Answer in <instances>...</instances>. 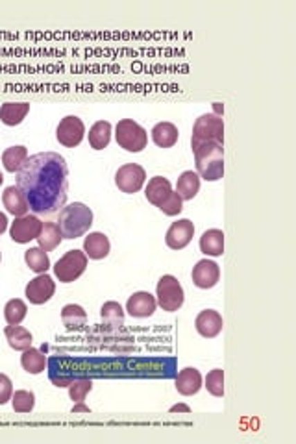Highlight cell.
<instances>
[{"instance_id":"1","label":"cell","mask_w":296,"mask_h":444,"mask_svg":"<svg viewBox=\"0 0 296 444\" xmlns=\"http://www.w3.org/2000/svg\"><path fill=\"white\" fill-rule=\"evenodd\" d=\"M17 187L24 194L34 215H56L67 202V161L58 152H41L30 155L17 172Z\"/></svg>"},{"instance_id":"14","label":"cell","mask_w":296,"mask_h":444,"mask_svg":"<svg viewBox=\"0 0 296 444\" xmlns=\"http://www.w3.org/2000/svg\"><path fill=\"white\" fill-rule=\"evenodd\" d=\"M195 327L196 332L200 333L202 337L206 339H213L217 337L218 333L223 332L224 327V321L223 315L215 309H204L198 313L195 321Z\"/></svg>"},{"instance_id":"15","label":"cell","mask_w":296,"mask_h":444,"mask_svg":"<svg viewBox=\"0 0 296 444\" xmlns=\"http://www.w3.org/2000/svg\"><path fill=\"white\" fill-rule=\"evenodd\" d=\"M157 307L156 298L146 291H139L134 293L126 302V311L128 315L135 316V318H146V316L154 315V311Z\"/></svg>"},{"instance_id":"32","label":"cell","mask_w":296,"mask_h":444,"mask_svg":"<svg viewBox=\"0 0 296 444\" xmlns=\"http://www.w3.org/2000/svg\"><path fill=\"white\" fill-rule=\"evenodd\" d=\"M26 313H28V307L23 300H10L4 307V318H6L8 326H19L26 318Z\"/></svg>"},{"instance_id":"16","label":"cell","mask_w":296,"mask_h":444,"mask_svg":"<svg viewBox=\"0 0 296 444\" xmlns=\"http://www.w3.org/2000/svg\"><path fill=\"white\" fill-rule=\"evenodd\" d=\"M110 250L112 244L104 233L93 232L84 239V252L89 259H104L110 254Z\"/></svg>"},{"instance_id":"31","label":"cell","mask_w":296,"mask_h":444,"mask_svg":"<svg viewBox=\"0 0 296 444\" xmlns=\"http://www.w3.org/2000/svg\"><path fill=\"white\" fill-rule=\"evenodd\" d=\"M62 321L67 327H82L87 322V313L82 305L67 304L62 309Z\"/></svg>"},{"instance_id":"24","label":"cell","mask_w":296,"mask_h":444,"mask_svg":"<svg viewBox=\"0 0 296 444\" xmlns=\"http://www.w3.org/2000/svg\"><path fill=\"white\" fill-rule=\"evenodd\" d=\"M200 191V176L193 171L182 172L176 185V193L182 196V200H193Z\"/></svg>"},{"instance_id":"27","label":"cell","mask_w":296,"mask_h":444,"mask_svg":"<svg viewBox=\"0 0 296 444\" xmlns=\"http://www.w3.org/2000/svg\"><path fill=\"white\" fill-rule=\"evenodd\" d=\"M112 141V124L107 121L95 122L89 130V144L91 148L104 150Z\"/></svg>"},{"instance_id":"22","label":"cell","mask_w":296,"mask_h":444,"mask_svg":"<svg viewBox=\"0 0 296 444\" xmlns=\"http://www.w3.org/2000/svg\"><path fill=\"white\" fill-rule=\"evenodd\" d=\"M200 252L211 257H218L224 254V233L223 230H207L200 237Z\"/></svg>"},{"instance_id":"36","label":"cell","mask_w":296,"mask_h":444,"mask_svg":"<svg viewBox=\"0 0 296 444\" xmlns=\"http://www.w3.org/2000/svg\"><path fill=\"white\" fill-rule=\"evenodd\" d=\"M159 210H162L165 215L176 216L182 213V210H184V200H182V196H180L178 193H174L173 191V193L168 194V198L159 205Z\"/></svg>"},{"instance_id":"19","label":"cell","mask_w":296,"mask_h":444,"mask_svg":"<svg viewBox=\"0 0 296 444\" xmlns=\"http://www.w3.org/2000/svg\"><path fill=\"white\" fill-rule=\"evenodd\" d=\"M171 193H173V185H171V182H168L167 178L163 176L152 178L145 189L146 200H148L152 205H156V207H159V205L168 198V194Z\"/></svg>"},{"instance_id":"20","label":"cell","mask_w":296,"mask_h":444,"mask_svg":"<svg viewBox=\"0 0 296 444\" xmlns=\"http://www.w3.org/2000/svg\"><path fill=\"white\" fill-rule=\"evenodd\" d=\"M30 111L28 102H6L0 108V121L6 126H17L26 119Z\"/></svg>"},{"instance_id":"21","label":"cell","mask_w":296,"mask_h":444,"mask_svg":"<svg viewBox=\"0 0 296 444\" xmlns=\"http://www.w3.org/2000/svg\"><path fill=\"white\" fill-rule=\"evenodd\" d=\"M152 141L159 146V148H171L178 143V128L174 126L173 122H157L156 126L152 128Z\"/></svg>"},{"instance_id":"33","label":"cell","mask_w":296,"mask_h":444,"mask_svg":"<svg viewBox=\"0 0 296 444\" xmlns=\"http://www.w3.org/2000/svg\"><path fill=\"white\" fill-rule=\"evenodd\" d=\"M12 405L13 411H17V413H30L35 407V394L32 391H24V388L15 391L12 396Z\"/></svg>"},{"instance_id":"18","label":"cell","mask_w":296,"mask_h":444,"mask_svg":"<svg viewBox=\"0 0 296 444\" xmlns=\"http://www.w3.org/2000/svg\"><path fill=\"white\" fill-rule=\"evenodd\" d=\"M202 388V374L196 368H184L176 377V391L182 396H193Z\"/></svg>"},{"instance_id":"11","label":"cell","mask_w":296,"mask_h":444,"mask_svg":"<svg viewBox=\"0 0 296 444\" xmlns=\"http://www.w3.org/2000/svg\"><path fill=\"white\" fill-rule=\"evenodd\" d=\"M24 293H26V298H28L30 304H45L56 293V282L46 272L45 274H37L34 280H30V283L24 289Z\"/></svg>"},{"instance_id":"6","label":"cell","mask_w":296,"mask_h":444,"mask_svg":"<svg viewBox=\"0 0 296 444\" xmlns=\"http://www.w3.org/2000/svg\"><path fill=\"white\" fill-rule=\"evenodd\" d=\"M224 143V121L215 113H206L196 119L193 126V137H191V146H196L200 143Z\"/></svg>"},{"instance_id":"3","label":"cell","mask_w":296,"mask_h":444,"mask_svg":"<svg viewBox=\"0 0 296 444\" xmlns=\"http://www.w3.org/2000/svg\"><path fill=\"white\" fill-rule=\"evenodd\" d=\"M56 224L63 239H78L89 232L93 224V211L82 202H73L60 211Z\"/></svg>"},{"instance_id":"25","label":"cell","mask_w":296,"mask_h":444,"mask_svg":"<svg viewBox=\"0 0 296 444\" xmlns=\"http://www.w3.org/2000/svg\"><path fill=\"white\" fill-rule=\"evenodd\" d=\"M26 160H28V148L23 144L10 146L2 154V165L8 172H19V169L26 163Z\"/></svg>"},{"instance_id":"30","label":"cell","mask_w":296,"mask_h":444,"mask_svg":"<svg viewBox=\"0 0 296 444\" xmlns=\"http://www.w3.org/2000/svg\"><path fill=\"white\" fill-rule=\"evenodd\" d=\"M101 316L104 324L113 330L124 326V309L119 302H106L101 307Z\"/></svg>"},{"instance_id":"2","label":"cell","mask_w":296,"mask_h":444,"mask_svg":"<svg viewBox=\"0 0 296 444\" xmlns=\"http://www.w3.org/2000/svg\"><path fill=\"white\" fill-rule=\"evenodd\" d=\"M195 154L196 174L206 182H217L224 176V143H200L191 146Z\"/></svg>"},{"instance_id":"13","label":"cell","mask_w":296,"mask_h":444,"mask_svg":"<svg viewBox=\"0 0 296 444\" xmlns=\"http://www.w3.org/2000/svg\"><path fill=\"white\" fill-rule=\"evenodd\" d=\"M220 280V268L215 261L202 259L193 266V283L198 289L215 287Z\"/></svg>"},{"instance_id":"41","label":"cell","mask_w":296,"mask_h":444,"mask_svg":"<svg viewBox=\"0 0 296 444\" xmlns=\"http://www.w3.org/2000/svg\"><path fill=\"white\" fill-rule=\"evenodd\" d=\"M2 182H4V176H2V172H0V185H2Z\"/></svg>"},{"instance_id":"34","label":"cell","mask_w":296,"mask_h":444,"mask_svg":"<svg viewBox=\"0 0 296 444\" xmlns=\"http://www.w3.org/2000/svg\"><path fill=\"white\" fill-rule=\"evenodd\" d=\"M206 388L207 393L213 394L215 398L224 396V370L223 368H213L206 376Z\"/></svg>"},{"instance_id":"38","label":"cell","mask_w":296,"mask_h":444,"mask_svg":"<svg viewBox=\"0 0 296 444\" xmlns=\"http://www.w3.org/2000/svg\"><path fill=\"white\" fill-rule=\"evenodd\" d=\"M8 230V216L0 211V235Z\"/></svg>"},{"instance_id":"28","label":"cell","mask_w":296,"mask_h":444,"mask_svg":"<svg viewBox=\"0 0 296 444\" xmlns=\"http://www.w3.org/2000/svg\"><path fill=\"white\" fill-rule=\"evenodd\" d=\"M21 365L28 374H41L46 366V355L41 354V350L30 346L21 355Z\"/></svg>"},{"instance_id":"29","label":"cell","mask_w":296,"mask_h":444,"mask_svg":"<svg viewBox=\"0 0 296 444\" xmlns=\"http://www.w3.org/2000/svg\"><path fill=\"white\" fill-rule=\"evenodd\" d=\"M24 261H26L30 271H34L35 274H45V272L51 268L49 254H46L45 250H41L40 246L26 250V252H24Z\"/></svg>"},{"instance_id":"42","label":"cell","mask_w":296,"mask_h":444,"mask_svg":"<svg viewBox=\"0 0 296 444\" xmlns=\"http://www.w3.org/2000/svg\"><path fill=\"white\" fill-rule=\"evenodd\" d=\"M0 259H2V254H0Z\"/></svg>"},{"instance_id":"7","label":"cell","mask_w":296,"mask_h":444,"mask_svg":"<svg viewBox=\"0 0 296 444\" xmlns=\"http://www.w3.org/2000/svg\"><path fill=\"white\" fill-rule=\"evenodd\" d=\"M87 268V255L82 250H69L67 254L58 259L54 274L62 283L76 282Z\"/></svg>"},{"instance_id":"23","label":"cell","mask_w":296,"mask_h":444,"mask_svg":"<svg viewBox=\"0 0 296 444\" xmlns=\"http://www.w3.org/2000/svg\"><path fill=\"white\" fill-rule=\"evenodd\" d=\"M4 335H6V341L8 344L12 346L13 350H17V352H24V350H28L32 346V333L30 330L23 326H8L4 330Z\"/></svg>"},{"instance_id":"12","label":"cell","mask_w":296,"mask_h":444,"mask_svg":"<svg viewBox=\"0 0 296 444\" xmlns=\"http://www.w3.org/2000/svg\"><path fill=\"white\" fill-rule=\"evenodd\" d=\"M193 235H195V224L189 219H180L171 224L165 241H167L168 248L184 250L191 243Z\"/></svg>"},{"instance_id":"9","label":"cell","mask_w":296,"mask_h":444,"mask_svg":"<svg viewBox=\"0 0 296 444\" xmlns=\"http://www.w3.org/2000/svg\"><path fill=\"white\" fill-rule=\"evenodd\" d=\"M85 137V126L82 119L76 115H67L62 119V122L56 128V139L60 144L67 146V148H74L78 146Z\"/></svg>"},{"instance_id":"10","label":"cell","mask_w":296,"mask_h":444,"mask_svg":"<svg viewBox=\"0 0 296 444\" xmlns=\"http://www.w3.org/2000/svg\"><path fill=\"white\" fill-rule=\"evenodd\" d=\"M41 228H43V222L40 221L37 215H24L17 216L15 221L12 222V228H10V235L15 243L26 244L30 241L40 237Z\"/></svg>"},{"instance_id":"37","label":"cell","mask_w":296,"mask_h":444,"mask_svg":"<svg viewBox=\"0 0 296 444\" xmlns=\"http://www.w3.org/2000/svg\"><path fill=\"white\" fill-rule=\"evenodd\" d=\"M13 396V383L6 374H0V405L8 404Z\"/></svg>"},{"instance_id":"5","label":"cell","mask_w":296,"mask_h":444,"mask_svg":"<svg viewBox=\"0 0 296 444\" xmlns=\"http://www.w3.org/2000/svg\"><path fill=\"white\" fill-rule=\"evenodd\" d=\"M156 296L157 305H159L163 311H168V313L178 311L180 307L184 305L185 300V293L182 283L178 282V278L171 276V274H165V276L159 278L156 287Z\"/></svg>"},{"instance_id":"17","label":"cell","mask_w":296,"mask_h":444,"mask_svg":"<svg viewBox=\"0 0 296 444\" xmlns=\"http://www.w3.org/2000/svg\"><path fill=\"white\" fill-rule=\"evenodd\" d=\"M2 204L8 210V213H12L13 216L28 215V202H26L24 194L21 193V189L17 185L6 187V191L2 193Z\"/></svg>"},{"instance_id":"26","label":"cell","mask_w":296,"mask_h":444,"mask_svg":"<svg viewBox=\"0 0 296 444\" xmlns=\"http://www.w3.org/2000/svg\"><path fill=\"white\" fill-rule=\"evenodd\" d=\"M62 241H63L62 232H60V228H58L56 222H43L40 237H37L40 248L45 250V252H51V250L58 248Z\"/></svg>"},{"instance_id":"4","label":"cell","mask_w":296,"mask_h":444,"mask_svg":"<svg viewBox=\"0 0 296 444\" xmlns=\"http://www.w3.org/2000/svg\"><path fill=\"white\" fill-rule=\"evenodd\" d=\"M115 139H117L119 146L126 150V152H141V150L146 148L148 133L134 119H123L117 124Z\"/></svg>"},{"instance_id":"35","label":"cell","mask_w":296,"mask_h":444,"mask_svg":"<svg viewBox=\"0 0 296 444\" xmlns=\"http://www.w3.org/2000/svg\"><path fill=\"white\" fill-rule=\"evenodd\" d=\"M91 388H93V382L91 379H74L71 382L69 385V396L73 400L74 404H80V402H84L87 393H91Z\"/></svg>"},{"instance_id":"39","label":"cell","mask_w":296,"mask_h":444,"mask_svg":"<svg viewBox=\"0 0 296 444\" xmlns=\"http://www.w3.org/2000/svg\"><path fill=\"white\" fill-rule=\"evenodd\" d=\"M173 413H176V411H185V413H189V407H187V405H184V404H180V405H174L173 409Z\"/></svg>"},{"instance_id":"8","label":"cell","mask_w":296,"mask_h":444,"mask_svg":"<svg viewBox=\"0 0 296 444\" xmlns=\"http://www.w3.org/2000/svg\"><path fill=\"white\" fill-rule=\"evenodd\" d=\"M145 169L137 165V163H126L115 174V185L119 187V191H123L126 194H134L141 191V187L145 185Z\"/></svg>"},{"instance_id":"40","label":"cell","mask_w":296,"mask_h":444,"mask_svg":"<svg viewBox=\"0 0 296 444\" xmlns=\"http://www.w3.org/2000/svg\"><path fill=\"white\" fill-rule=\"evenodd\" d=\"M73 411L74 413H78V411H85V413H87V411H89V407H85V405H82V402H80V405H76Z\"/></svg>"}]
</instances>
